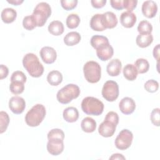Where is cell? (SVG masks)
Here are the masks:
<instances>
[{"mask_svg":"<svg viewBox=\"0 0 160 160\" xmlns=\"http://www.w3.org/2000/svg\"><path fill=\"white\" fill-rule=\"evenodd\" d=\"M22 64L29 74L33 78H39L44 72V67L38 56L34 53H28L23 57Z\"/></svg>","mask_w":160,"mask_h":160,"instance_id":"6da1fadb","label":"cell"},{"mask_svg":"<svg viewBox=\"0 0 160 160\" xmlns=\"http://www.w3.org/2000/svg\"><path fill=\"white\" fill-rule=\"evenodd\" d=\"M46 114V108L41 104L33 106L25 116L26 124L31 127L38 126L43 121Z\"/></svg>","mask_w":160,"mask_h":160,"instance_id":"7a4b0ae2","label":"cell"},{"mask_svg":"<svg viewBox=\"0 0 160 160\" xmlns=\"http://www.w3.org/2000/svg\"><path fill=\"white\" fill-rule=\"evenodd\" d=\"M81 109L86 114L99 116L103 112L104 104L98 98L88 96L82 99Z\"/></svg>","mask_w":160,"mask_h":160,"instance_id":"3957f363","label":"cell"},{"mask_svg":"<svg viewBox=\"0 0 160 160\" xmlns=\"http://www.w3.org/2000/svg\"><path fill=\"white\" fill-rule=\"evenodd\" d=\"M80 94V89L74 84H68L58 91L56 94L58 101L63 104L69 103L73 99H76Z\"/></svg>","mask_w":160,"mask_h":160,"instance_id":"277c9868","label":"cell"},{"mask_svg":"<svg viewBox=\"0 0 160 160\" xmlns=\"http://www.w3.org/2000/svg\"><path fill=\"white\" fill-rule=\"evenodd\" d=\"M51 14V8L49 4L45 2L38 3L32 14L36 26L38 27L43 26L47 21L48 18Z\"/></svg>","mask_w":160,"mask_h":160,"instance_id":"5b68a950","label":"cell"},{"mask_svg":"<svg viewBox=\"0 0 160 160\" xmlns=\"http://www.w3.org/2000/svg\"><path fill=\"white\" fill-rule=\"evenodd\" d=\"M83 72L86 80L90 83L98 82L101 77V68L99 64L94 61H89L85 63Z\"/></svg>","mask_w":160,"mask_h":160,"instance_id":"8992f818","label":"cell"},{"mask_svg":"<svg viewBox=\"0 0 160 160\" xmlns=\"http://www.w3.org/2000/svg\"><path fill=\"white\" fill-rule=\"evenodd\" d=\"M101 92L102 97L106 101L113 102L119 96V86L114 81H107L103 85Z\"/></svg>","mask_w":160,"mask_h":160,"instance_id":"52a82bcc","label":"cell"},{"mask_svg":"<svg viewBox=\"0 0 160 160\" xmlns=\"http://www.w3.org/2000/svg\"><path fill=\"white\" fill-rule=\"evenodd\" d=\"M133 134L132 132L127 129L121 130L116 137L114 144L118 149L126 150L129 148L132 142Z\"/></svg>","mask_w":160,"mask_h":160,"instance_id":"ba28073f","label":"cell"},{"mask_svg":"<svg viewBox=\"0 0 160 160\" xmlns=\"http://www.w3.org/2000/svg\"><path fill=\"white\" fill-rule=\"evenodd\" d=\"M47 150L51 155L58 156L64 150L63 139L59 138L48 139V142L47 143Z\"/></svg>","mask_w":160,"mask_h":160,"instance_id":"9c48e42d","label":"cell"},{"mask_svg":"<svg viewBox=\"0 0 160 160\" xmlns=\"http://www.w3.org/2000/svg\"><path fill=\"white\" fill-rule=\"evenodd\" d=\"M96 54L98 58L102 61H106L111 58L114 54L113 48L110 45L109 42L103 43L99 46L96 49Z\"/></svg>","mask_w":160,"mask_h":160,"instance_id":"30bf717a","label":"cell"},{"mask_svg":"<svg viewBox=\"0 0 160 160\" xmlns=\"http://www.w3.org/2000/svg\"><path fill=\"white\" fill-rule=\"evenodd\" d=\"M9 108L14 114H21L26 108L25 100L20 96H13L9 101Z\"/></svg>","mask_w":160,"mask_h":160,"instance_id":"8fae6325","label":"cell"},{"mask_svg":"<svg viewBox=\"0 0 160 160\" xmlns=\"http://www.w3.org/2000/svg\"><path fill=\"white\" fill-rule=\"evenodd\" d=\"M116 126L117 125L112 122L104 119V121L99 126L98 132L102 137H111L116 131Z\"/></svg>","mask_w":160,"mask_h":160,"instance_id":"7c38bea8","label":"cell"},{"mask_svg":"<svg viewBox=\"0 0 160 160\" xmlns=\"http://www.w3.org/2000/svg\"><path fill=\"white\" fill-rule=\"evenodd\" d=\"M39 54L42 61L48 64L54 62L57 58L56 50L49 46L42 47L40 50Z\"/></svg>","mask_w":160,"mask_h":160,"instance_id":"4fadbf2b","label":"cell"},{"mask_svg":"<svg viewBox=\"0 0 160 160\" xmlns=\"http://www.w3.org/2000/svg\"><path fill=\"white\" fill-rule=\"evenodd\" d=\"M119 108L122 114L126 115L131 114L136 109V103L132 98L125 97L119 102Z\"/></svg>","mask_w":160,"mask_h":160,"instance_id":"5bb4252c","label":"cell"},{"mask_svg":"<svg viewBox=\"0 0 160 160\" xmlns=\"http://www.w3.org/2000/svg\"><path fill=\"white\" fill-rule=\"evenodd\" d=\"M142 12L148 18H154L158 12L157 4L154 1H146L142 5Z\"/></svg>","mask_w":160,"mask_h":160,"instance_id":"9a60e30c","label":"cell"},{"mask_svg":"<svg viewBox=\"0 0 160 160\" xmlns=\"http://www.w3.org/2000/svg\"><path fill=\"white\" fill-rule=\"evenodd\" d=\"M102 24L106 29L115 28L118 24L116 15L111 11L102 14Z\"/></svg>","mask_w":160,"mask_h":160,"instance_id":"2e32d148","label":"cell"},{"mask_svg":"<svg viewBox=\"0 0 160 160\" xmlns=\"http://www.w3.org/2000/svg\"><path fill=\"white\" fill-rule=\"evenodd\" d=\"M137 18L134 13L131 11L123 12L120 16V22L122 26L126 28L133 27L136 22Z\"/></svg>","mask_w":160,"mask_h":160,"instance_id":"e0dca14e","label":"cell"},{"mask_svg":"<svg viewBox=\"0 0 160 160\" xmlns=\"http://www.w3.org/2000/svg\"><path fill=\"white\" fill-rule=\"evenodd\" d=\"M122 63L118 59H114L110 61L106 67L108 74L111 76H117L121 73Z\"/></svg>","mask_w":160,"mask_h":160,"instance_id":"ac0fdd59","label":"cell"},{"mask_svg":"<svg viewBox=\"0 0 160 160\" xmlns=\"http://www.w3.org/2000/svg\"><path fill=\"white\" fill-rule=\"evenodd\" d=\"M64 119L68 122H76L79 118V112L74 107H68L63 111Z\"/></svg>","mask_w":160,"mask_h":160,"instance_id":"d6986e66","label":"cell"},{"mask_svg":"<svg viewBox=\"0 0 160 160\" xmlns=\"http://www.w3.org/2000/svg\"><path fill=\"white\" fill-rule=\"evenodd\" d=\"M1 19L6 24H9L15 21L17 17V12L12 8H7L1 12Z\"/></svg>","mask_w":160,"mask_h":160,"instance_id":"ffe728a7","label":"cell"},{"mask_svg":"<svg viewBox=\"0 0 160 160\" xmlns=\"http://www.w3.org/2000/svg\"><path fill=\"white\" fill-rule=\"evenodd\" d=\"M81 127L84 132L91 133L96 130V122L92 118L86 117L82 120L81 123Z\"/></svg>","mask_w":160,"mask_h":160,"instance_id":"44dd1931","label":"cell"},{"mask_svg":"<svg viewBox=\"0 0 160 160\" xmlns=\"http://www.w3.org/2000/svg\"><path fill=\"white\" fill-rule=\"evenodd\" d=\"M122 72L124 78L131 81L135 80L138 74L136 68L132 64H126L122 69Z\"/></svg>","mask_w":160,"mask_h":160,"instance_id":"7402d4cb","label":"cell"},{"mask_svg":"<svg viewBox=\"0 0 160 160\" xmlns=\"http://www.w3.org/2000/svg\"><path fill=\"white\" fill-rule=\"evenodd\" d=\"M81 39L80 34L76 31L68 32L64 38V42L68 46H72L78 44Z\"/></svg>","mask_w":160,"mask_h":160,"instance_id":"603a6c76","label":"cell"},{"mask_svg":"<svg viewBox=\"0 0 160 160\" xmlns=\"http://www.w3.org/2000/svg\"><path fill=\"white\" fill-rule=\"evenodd\" d=\"M152 41L153 36L151 34H139L136 39L137 45L141 48L148 47Z\"/></svg>","mask_w":160,"mask_h":160,"instance_id":"cb8c5ba5","label":"cell"},{"mask_svg":"<svg viewBox=\"0 0 160 160\" xmlns=\"http://www.w3.org/2000/svg\"><path fill=\"white\" fill-rule=\"evenodd\" d=\"M47 81L51 86H58L62 81V75L59 71L53 70L48 73Z\"/></svg>","mask_w":160,"mask_h":160,"instance_id":"d4e9b609","label":"cell"},{"mask_svg":"<svg viewBox=\"0 0 160 160\" xmlns=\"http://www.w3.org/2000/svg\"><path fill=\"white\" fill-rule=\"evenodd\" d=\"M91 28L96 31H103L106 30L102 24V14H94L90 20Z\"/></svg>","mask_w":160,"mask_h":160,"instance_id":"484cf974","label":"cell"},{"mask_svg":"<svg viewBox=\"0 0 160 160\" xmlns=\"http://www.w3.org/2000/svg\"><path fill=\"white\" fill-rule=\"evenodd\" d=\"M48 31L54 36L61 35L64 30L63 24L59 21H53L48 26Z\"/></svg>","mask_w":160,"mask_h":160,"instance_id":"4316f807","label":"cell"},{"mask_svg":"<svg viewBox=\"0 0 160 160\" xmlns=\"http://www.w3.org/2000/svg\"><path fill=\"white\" fill-rule=\"evenodd\" d=\"M134 65L136 68L137 71L139 74H144L147 72L149 69V62L144 58L138 59L135 61Z\"/></svg>","mask_w":160,"mask_h":160,"instance_id":"83f0119b","label":"cell"},{"mask_svg":"<svg viewBox=\"0 0 160 160\" xmlns=\"http://www.w3.org/2000/svg\"><path fill=\"white\" fill-rule=\"evenodd\" d=\"M66 23L68 28L75 29L80 23V18L76 14H71L67 17Z\"/></svg>","mask_w":160,"mask_h":160,"instance_id":"f1b7e54d","label":"cell"},{"mask_svg":"<svg viewBox=\"0 0 160 160\" xmlns=\"http://www.w3.org/2000/svg\"><path fill=\"white\" fill-rule=\"evenodd\" d=\"M138 31L139 34H151L152 31V26L151 24L146 21L143 20L140 21L138 26Z\"/></svg>","mask_w":160,"mask_h":160,"instance_id":"f546056e","label":"cell"},{"mask_svg":"<svg viewBox=\"0 0 160 160\" xmlns=\"http://www.w3.org/2000/svg\"><path fill=\"white\" fill-rule=\"evenodd\" d=\"M24 83L19 81H11L9 85V90L14 94H19L24 90Z\"/></svg>","mask_w":160,"mask_h":160,"instance_id":"4dcf8cb0","label":"cell"},{"mask_svg":"<svg viewBox=\"0 0 160 160\" xmlns=\"http://www.w3.org/2000/svg\"><path fill=\"white\" fill-rule=\"evenodd\" d=\"M9 117L7 112L4 111L0 112V133L2 134L7 129L9 123Z\"/></svg>","mask_w":160,"mask_h":160,"instance_id":"1f68e13d","label":"cell"},{"mask_svg":"<svg viewBox=\"0 0 160 160\" xmlns=\"http://www.w3.org/2000/svg\"><path fill=\"white\" fill-rule=\"evenodd\" d=\"M90 42L92 48L96 49L99 46L101 45L102 44L109 42V40L106 36L101 35H94L91 38Z\"/></svg>","mask_w":160,"mask_h":160,"instance_id":"d6a6232c","label":"cell"},{"mask_svg":"<svg viewBox=\"0 0 160 160\" xmlns=\"http://www.w3.org/2000/svg\"><path fill=\"white\" fill-rule=\"evenodd\" d=\"M22 26L24 29L28 31H31L37 26L32 15L26 16L22 20Z\"/></svg>","mask_w":160,"mask_h":160,"instance_id":"836d02e7","label":"cell"},{"mask_svg":"<svg viewBox=\"0 0 160 160\" xmlns=\"http://www.w3.org/2000/svg\"><path fill=\"white\" fill-rule=\"evenodd\" d=\"M145 89L149 92H155L159 88V83L154 79H149L144 84Z\"/></svg>","mask_w":160,"mask_h":160,"instance_id":"e575fe53","label":"cell"},{"mask_svg":"<svg viewBox=\"0 0 160 160\" xmlns=\"http://www.w3.org/2000/svg\"><path fill=\"white\" fill-rule=\"evenodd\" d=\"M27 79L26 76L24 73L21 71H14L11 77V81H19L21 82H26Z\"/></svg>","mask_w":160,"mask_h":160,"instance_id":"d590c367","label":"cell"},{"mask_svg":"<svg viewBox=\"0 0 160 160\" xmlns=\"http://www.w3.org/2000/svg\"><path fill=\"white\" fill-rule=\"evenodd\" d=\"M78 1L77 0H61V4L63 9L66 11H70L74 9Z\"/></svg>","mask_w":160,"mask_h":160,"instance_id":"8d00e7d4","label":"cell"},{"mask_svg":"<svg viewBox=\"0 0 160 160\" xmlns=\"http://www.w3.org/2000/svg\"><path fill=\"white\" fill-rule=\"evenodd\" d=\"M48 139L52 138H59L64 140V133L62 131V130L58 128L52 129L50 130V131L48 132L47 135Z\"/></svg>","mask_w":160,"mask_h":160,"instance_id":"74e56055","label":"cell"},{"mask_svg":"<svg viewBox=\"0 0 160 160\" xmlns=\"http://www.w3.org/2000/svg\"><path fill=\"white\" fill-rule=\"evenodd\" d=\"M151 121L154 126H159V108H155L152 111Z\"/></svg>","mask_w":160,"mask_h":160,"instance_id":"f35d334b","label":"cell"},{"mask_svg":"<svg viewBox=\"0 0 160 160\" xmlns=\"http://www.w3.org/2000/svg\"><path fill=\"white\" fill-rule=\"evenodd\" d=\"M138 1L135 0H123L124 8L127 9L128 11H133L136 8Z\"/></svg>","mask_w":160,"mask_h":160,"instance_id":"ab89813d","label":"cell"},{"mask_svg":"<svg viewBox=\"0 0 160 160\" xmlns=\"http://www.w3.org/2000/svg\"><path fill=\"white\" fill-rule=\"evenodd\" d=\"M104 119L110 121L116 125H118V124L119 122L118 114L116 112H114V111H109V112H108Z\"/></svg>","mask_w":160,"mask_h":160,"instance_id":"60d3db41","label":"cell"},{"mask_svg":"<svg viewBox=\"0 0 160 160\" xmlns=\"http://www.w3.org/2000/svg\"><path fill=\"white\" fill-rule=\"evenodd\" d=\"M110 4L111 7L117 10H121L124 9L122 0H111Z\"/></svg>","mask_w":160,"mask_h":160,"instance_id":"b9f144b4","label":"cell"},{"mask_svg":"<svg viewBox=\"0 0 160 160\" xmlns=\"http://www.w3.org/2000/svg\"><path fill=\"white\" fill-rule=\"evenodd\" d=\"M91 3L93 8L99 9L105 6L106 4V0H92L91 1Z\"/></svg>","mask_w":160,"mask_h":160,"instance_id":"7bdbcfd3","label":"cell"},{"mask_svg":"<svg viewBox=\"0 0 160 160\" xmlns=\"http://www.w3.org/2000/svg\"><path fill=\"white\" fill-rule=\"evenodd\" d=\"M9 73V69L8 67L4 64L0 65V79L6 78Z\"/></svg>","mask_w":160,"mask_h":160,"instance_id":"ee69618b","label":"cell"},{"mask_svg":"<svg viewBox=\"0 0 160 160\" xmlns=\"http://www.w3.org/2000/svg\"><path fill=\"white\" fill-rule=\"evenodd\" d=\"M153 56L157 60L158 64L159 60V44H157L153 49Z\"/></svg>","mask_w":160,"mask_h":160,"instance_id":"f6af8a7d","label":"cell"},{"mask_svg":"<svg viewBox=\"0 0 160 160\" xmlns=\"http://www.w3.org/2000/svg\"><path fill=\"white\" fill-rule=\"evenodd\" d=\"M109 159H126L125 157L123 156L122 154L119 153L113 154L110 158Z\"/></svg>","mask_w":160,"mask_h":160,"instance_id":"bcb514c9","label":"cell"},{"mask_svg":"<svg viewBox=\"0 0 160 160\" xmlns=\"http://www.w3.org/2000/svg\"><path fill=\"white\" fill-rule=\"evenodd\" d=\"M7 2L14 6H18L24 2V1L23 0H10V1L7 0Z\"/></svg>","mask_w":160,"mask_h":160,"instance_id":"7dc6e473","label":"cell"}]
</instances>
